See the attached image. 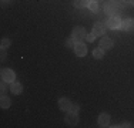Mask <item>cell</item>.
<instances>
[{"mask_svg": "<svg viewBox=\"0 0 134 128\" xmlns=\"http://www.w3.org/2000/svg\"><path fill=\"white\" fill-rule=\"evenodd\" d=\"M104 11L107 16H117L119 13L123 11V6H121V0H108L104 4Z\"/></svg>", "mask_w": 134, "mask_h": 128, "instance_id": "1", "label": "cell"}, {"mask_svg": "<svg viewBox=\"0 0 134 128\" xmlns=\"http://www.w3.org/2000/svg\"><path fill=\"white\" fill-rule=\"evenodd\" d=\"M86 36H87L86 28L81 27V26L74 27V28H73V31H71V37H73V40H74L76 43H80V41H83L86 38Z\"/></svg>", "mask_w": 134, "mask_h": 128, "instance_id": "2", "label": "cell"}, {"mask_svg": "<svg viewBox=\"0 0 134 128\" xmlns=\"http://www.w3.org/2000/svg\"><path fill=\"white\" fill-rule=\"evenodd\" d=\"M0 77H2L3 81L10 83V84H12V83L14 81V78H16V74H14L13 70H10V68H3V70H2V74H0Z\"/></svg>", "mask_w": 134, "mask_h": 128, "instance_id": "3", "label": "cell"}, {"mask_svg": "<svg viewBox=\"0 0 134 128\" xmlns=\"http://www.w3.org/2000/svg\"><path fill=\"white\" fill-rule=\"evenodd\" d=\"M121 24H123V21H121L117 16H111V17L106 21V26L108 28H111V30H117V28H120Z\"/></svg>", "mask_w": 134, "mask_h": 128, "instance_id": "4", "label": "cell"}, {"mask_svg": "<svg viewBox=\"0 0 134 128\" xmlns=\"http://www.w3.org/2000/svg\"><path fill=\"white\" fill-rule=\"evenodd\" d=\"M73 49H74V53L77 54V57H84L86 54H87V46H86L83 41H80V43H76Z\"/></svg>", "mask_w": 134, "mask_h": 128, "instance_id": "5", "label": "cell"}, {"mask_svg": "<svg viewBox=\"0 0 134 128\" xmlns=\"http://www.w3.org/2000/svg\"><path fill=\"white\" fill-rule=\"evenodd\" d=\"M66 123L69 124V125H71V127L77 125V123H79V115H77V113L67 111V114H66Z\"/></svg>", "mask_w": 134, "mask_h": 128, "instance_id": "6", "label": "cell"}, {"mask_svg": "<svg viewBox=\"0 0 134 128\" xmlns=\"http://www.w3.org/2000/svg\"><path fill=\"white\" fill-rule=\"evenodd\" d=\"M106 28H107V26L104 23H96L93 26V33L96 34V37L104 36V34H106Z\"/></svg>", "mask_w": 134, "mask_h": 128, "instance_id": "7", "label": "cell"}, {"mask_svg": "<svg viewBox=\"0 0 134 128\" xmlns=\"http://www.w3.org/2000/svg\"><path fill=\"white\" fill-rule=\"evenodd\" d=\"M71 105H73V102L70 101L69 98H66V97H63V98H60V100H59V107H60V110L64 111V113L70 111Z\"/></svg>", "mask_w": 134, "mask_h": 128, "instance_id": "8", "label": "cell"}, {"mask_svg": "<svg viewBox=\"0 0 134 128\" xmlns=\"http://www.w3.org/2000/svg\"><path fill=\"white\" fill-rule=\"evenodd\" d=\"M100 47L104 51H106V50H111V47H113V40L103 36V37H101V40H100Z\"/></svg>", "mask_w": 134, "mask_h": 128, "instance_id": "9", "label": "cell"}, {"mask_svg": "<svg viewBox=\"0 0 134 128\" xmlns=\"http://www.w3.org/2000/svg\"><path fill=\"white\" fill-rule=\"evenodd\" d=\"M108 124H110V115L106 114V113L98 115V125L100 127H107Z\"/></svg>", "mask_w": 134, "mask_h": 128, "instance_id": "10", "label": "cell"}, {"mask_svg": "<svg viewBox=\"0 0 134 128\" xmlns=\"http://www.w3.org/2000/svg\"><path fill=\"white\" fill-rule=\"evenodd\" d=\"M121 26L126 31H134V19H126Z\"/></svg>", "mask_w": 134, "mask_h": 128, "instance_id": "11", "label": "cell"}, {"mask_svg": "<svg viewBox=\"0 0 134 128\" xmlns=\"http://www.w3.org/2000/svg\"><path fill=\"white\" fill-rule=\"evenodd\" d=\"M10 91L13 92V94H20V92L23 91V85H21L20 83L13 81V83L10 84Z\"/></svg>", "mask_w": 134, "mask_h": 128, "instance_id": "12", "label": "cell"}, {"mask_svg": "<svg viewBox=\"0 0 134 128\" xmlns=\"http://www.w3.org/2000/svg\"><path fill=\"white\" fill-rule=\"evenodd\" d=\"M74 6L77 9H84V7H88V3H90V0H74Z\"/></svg>", "mask_w": 134, "mask_h": 128, "instance_id": "13", "label": "cell"}, {"mask_svg": "<svg viewBox=\"0 0 134 128\" xmlns=\"http://www.w3.org/2000/svg\"><path fill=\"white\" fill-rule=\"evenodd\" d=\"M10 104H12L10 98L6 97V95L3 94L2 98H0V105H2V108H9V107H10Z\"/></svg>", "mask_w": 134, "mask_h": 128, "instance_id": "14", "label": "cell"}, {"mask_svg": "<svg viewBox=\"0 0 134 128\" xmlns=\"http://www.w3.org/2000/svg\"><path fill=\"white\" fill-rule=\"evenodd\" d=\"M93 56L96 57V59H98V60L103 59V57H104V50L101 49V47H97V49L93 50Z\"/></svg>", "mask_w": 134, "mask_h": 128, "instance_id": "15", "label": "cell"}, {"mask_svg": "<svg viewBox=\"0 0 134 128\" xmlns=\"http://www.w3.org/2000/svg\"><path fill=\"white\" fill-rule=\"evenodd\" d=\"M88 9H90V11L97 13L98 10H100V6H98L97 2H90V3H88Z\"/></svg>", "mask_w": 134, "mask_h": 128, "instance_id": "16", "label": "cell"}, {"mask_svg": "<svg viewBox=\"0 0 134 128\" xmlns=\"http://www.w3.org/2000/svg\"><path fill=\"white\" fill-rule=\"evenodd\" d=\"M10 44H12V41L9 40V38H3L2 43H0V46H2L3 50H6V49H9V47H10Z\"/></svg>", "mask_w": 134, "mask_h": 128, "instance_id": "17", "label": "cell"}, {"mask_svg": "<svg viewBox=\"0 0 134 128\" xmlns=\"http://www.w3.org/2000/svg\"><path fill=\"white\" fill-rule=\"evenodd\" d=\"M74 44H76V41L73 40V37H70V38H67V40H66V46L67 47H74Z\"/></svg>", "mask_w": 134, "mask_h": 128, "instance_id": "18", "label": "cell"}, {"mask_svg": "<svg viewBox=\"0 0 134 128\" xmlns=\"http://www.w3.org/2000/svg\"><path fill=\"white\" fill-rule=\"evenodd\" d=\"M94 38H96V34H94V33H91V34H87V36H86V40H87L88 43H91V41H94Z\"/></svg>", "mask_w": 134, "mask_h": 128, "instance_id": "19", "label": "cell"}, {"mask_svg": "<svg viewBox=\"0 0 134 128\" xmlns=\"http://www.w3.org/2000/svg\"><path fill=\"white\" fill-rule=\"evenodd\" d=\"M79 110H80V107H79V105H76V104H73L71 108H70V111H73V113H79Z\"/></svg>", "mask_w": 134, "mask_h": 128, "instance_id": "20", "label": "cell"}, {"mask_svg": "<svg viewBox=\"0 0 134 128\" xmlns=\"http://www.w3.org/2000/svg\"><path fill=\"white\" fill-rule=\"evenodd\" d=\"M0 90H2V92L6 91V81H3V80H2V84H0Z\"/></svg>", "mask_w": 134, "mask_h": 128, "instance_id": "21", "label": "cell"}, {"mask_svg": "<svg viewBox=\"0 0 134 128\" xmlns=\"http://www.w3.org/2000/svg\"><path fill=\"white\" fill-rule=\"evenodd\" d=\"M116 127H124V128H129V127H131V125H130V123H123V124H119V125H116Z\"/></svg>", "mask_w": 134, "mask_h": 128, "instance_id": "22", "label": "cell"}, {"mask_svg": "<svg viewBox=\"0 0 134 128\" xmlns=\"http://www.w3.org/2000/svg\"><path fill=\"white\" fill-rule=\"evenodd\" d=\"M0 59H2V61H3V60H4V59H6V51L3 50V49H2V57H0Z\"/></svg>", "mask_w": 134, "mask_h": 128, "instance_id": "23", "label": "cell"}, {"mask_svg": "<svg viewBox=\"0 0 134 128\" xmlns=\"http://www.w3.org/2000/svg\"><path fill=\"white\" fill-rule=\"evenodd\" d=\"M121 2H124V3H127V4H130V0H121Z\"/></svg>", "mask_w": 134, "mask_h": 128, "instance_id": "24", "label": "cell"}, {"mask_svg": "<svg viewBox=\"0 0 134 128\" xmlns=\"http://www.w3.org/2000/svg\"><path fill=\"white\" fill-rule=\"evenodd\" d=\"M130 4H131V6H134V0H130Z\"/></svg>", "mask_w": 134, "mask_h": 128, "instance_id": "25", "label": "cell"}, {"mask_svg": "<svg viewBox=\"0 0 134 128\" xmlns=\"http://www.w3.org/2000/svg\"><path fill=\"white\" fill-rule=\"evenodd\" d=\"M3 2H10V0H3Z\"/></svg>", "mask_w": 134, "mask_h": 128, "instance_id": "26", "label": "cell"}, {"mask_svg": "<svg viewBox=\"0 0 134 128\" xmlns=\"http://www.w3.org/2000/svg\"><path fill=\"white\" fill-rule=\"evenodd\" d=\"M90 2H97V0H90Z\"/></svg>", "mask_w": 134, "mask_h": 128, "instance_id": "27", "label": "cell"}]
</instances>
